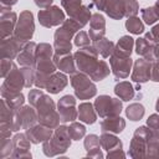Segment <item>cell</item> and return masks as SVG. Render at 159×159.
<instances>
[{"label": "cell", "instance_id": "obj_45", "mask_svg": "<svg viewBox=\"0 0 159 159\" xmlns=\"http://www.w3.org/2000/svg\"><path fill=\"white\" fill-rule=\"evenodd\" d=\"M14 66V62L12 60H9V58H1V62H0V70H1V77L5 78L7 76V73L11 71Z\"/></svg>", "mask_w": 159, "mask_h": 159}, {"label": "cell", "instance_id": "obj_7", "mask_svg": "<svg viewBox=\"0 0 159 159\" xmlns=\"http://www.w3.org/2000/svg\"><path fill=\"white\" fill-rule=\"evenodd\" d=\"M152 133V129L148 125L138 127L134 130L133 138L129 144V157L134 159L147 158V142Z\"/></svg>", "mask_w": 159, "mask_h": 159}, {"label": "cell", "instance_id": "obj_47", "mask_svg": "<svg viewBox=\"0 0 159 159\" xmlns=\"http://www.w3.org/2000/svg\"><path fill=\"white\" fill-rule=\"evenodd\" d=\"M147 125L150 129H153V130H155V132L159 133V113L150 114L148 117V119H147Z\"/></svg>", "mask_w": 159, "mask_h": 159}, {"label": "cell", "instance_id": "obj_34", "mask_svg": "<svg viewBox=\"0 0 159 159\" xmlns=\"http://www.w3.org/2000/svg\"><path fill=\"white\" fill-rule=\"evenodd\" d=\"M1 97L14 109L20 108L25 102V96L22 92H1Z\"/></svg>", "mask_w": 159, "mask_h": 159}, {"label": "cell", "instance_id": "obj_51", "mask_svg": "<svg viewBox=\"0 0 159 159\" xmlns=\"http://www.w3.org/2000/svg\"><path fill=\"white\" fill-rule=\"evenodd\" d=\"M106 1L107 0H92L93 5L99 10V11H104V6H106Z\"/></svg>", "mask_w": 159, "mask_h": 159}, {"label": "cell", "instance_id": "obj_29", "mask_svg": "<svg viewBox=\"0 0 159 159\" xmlns=\"http://www.w3.org/2000/svg\"><path fill=\"white\" fill-rule=\"evenodd\" d=\"M78 118L86 124H93L97 120V112L91 102H82L78 106Z\"/></svg>", "mask_w": 159, "mask_h": 159}, {"label": "cell", "instance_id": "obj_52", "mask_svg": "<svg viewBox=\"0 0 159 159\" xmlns=\"http://www.w3.org/2000/svg\"><path fill=\"white\" fill-rule=\"evenodd\" d=\"M17 2V0H0V4L1 6L4 7H11L12 5H15Z\"/></svg>", "mask_w": 159, "mask_h": 159}, {"label": "cell", "instance_id": "obj_36", "mask_svg": "<svg viewBox=\"0 0 159 159\" xmlns=\"http://www.w3.org/2000/svg\"><path fill=\"white\" fill-rule=\"evenodd\" d=\"M144 113H145V109H144L143 104H140V103H132V104H129L125 108V116H127V118H129L133 122L140 120L143 118Z\"/></svg>", "mask_w": 159, "mask_h": 159}, {"label": "cell", "instance_id": "obj_22", "mask_svg": "<svg viewBox=\"0 0 159 159\" xmlns=\"http://www.w3.org/2000/svg\"><path fill=\"white\" fill-rule=\"evenodd\" d=\"M106 34V20L103 17V15H101L99 12L92 14L91 20H89V37L91 40L98 41L102 37H104Z\"/></svg>", "mask_w": 159, "mask_h": 159}, {"label": "cell", "instance_id": "obj_23", "mask_svg": "<svg viewBox=\"0 0 159 159\" xmlns=\"http://www.w3.org/2000/svg\"><path fill=\"white\" fill-rule=\"evenodd\" d=\"M57 70H60L61 72H65V73H75L76 72V61H75V57L71 52L68 53H55L53 57H52Z\"/></svg>", "mask_w": 159, "mask_h": 159}, {"label": "cell", "instance_id": "obj_55", "mask_svg": "<svg viewBox=\"0 0 159 159\" xmlns=\"http://www.w3.org/2000/svg\"><path fill=\"white\" fill-rule=\"evenodd\" d=\"M155 111L159 113V97H158V99H157V103H155Z\"/></svg>", "mask_w": 159, "mask_h": 159}, {"label": "cell", "instance_id": "obj_49", "mask_svg": "<svg viewBox=\"0 0 159 159\" xmlns=\"http://www.w3.org/2000/svg\"><path fill=\"white\" fill-rule=\"evenodd\" d=\"M107 158H125V153L123 152V148H117L108 152Z\"/></svg>", "mask_w": 159, "mask_h": 159}, {"label": "cell", "instance_id": "obj_12", "mask_svg": "<svg viewBox=\"0 0 159 159\" xmlns=\"http://www.w3.org/2000/svg\"><path fill=\"white\" fill-rule=\"evenodd\" d=\"M39 22L43 27H53V26H60L63 24L65 19V12L56 5H52L47 9H42L37 14Z\"/></svg>", "mask_w": 159, "mask_h": 159}, {"label": "cell", "instance_id": "obj_24", "mask_svg": "<svg viewBox=\"0 0 159 159\" xmlns=\"http://www.w3.org/2000/svg\"><path fill=\"white\" fill-rule=\"evenodd\" d=\"M67 83H68V78H67L66 73L65 72H61V71H58V72L56 71L48 78L45 89L48 93H51V94H57V93H60L61 91H63L66 88Z\"/></svg>", "mask_w": 159, "mask_h": 159}, {"label": "cell", "instance_id": "obj_3", "mask_svg": "<svg viewBox=\"0 0 159 159\" xmlns=\"http://www.w3.org/2000/svg\"><path fill=\"white\" fill-rule=\"evenodd\" d=\"M82 29V26L72 20H65L63 24L55 31L53 35V50L55 53H68L72 50L71 40Z\"/></svg>", "mask_w": 159, "mask_h": 159}, {"label": "cell", "instance_id": "obj_44", "mask_svg": "<svg viewBox=\"0 0 159 159\" xmlns=\"http://www.w3.org/2000/svg\"><path fill=\"white\" fill-rule=\"evenodd\" d=\"M125 4V16L127 17H133L137 16L139 11V4L137 0H124Z\"/></svg>", "mask_w": 159, "mask_h": 159}, {"label": "cell", "instance_id": "obj_39", "mask_svg": "<svg viewBox=\"0 0 159 159\" xmlns=\"http://www.w3.org/2000/svg\"><path fill=\"white\" fill-rule=\"evenodd\" d=\"M142 12V19L144 20L145 24L148 25H153L154 22H157L159 20V14L158 11L155 10L154 5L153 6H149V7H144L140 10Z\"/></svg>", "mask_w": 159, "mask_h": 159}, {"label": "cell", "instance_id": "obj_25", "mask_svg": "<svg viewBox=\"0 0 159 159\" xmlns=\"http://www.w3.org/2000/svg\"><path fill=\"white\" fill-rule=\"evenodd\" d=\"M124 128H125V120L119 116L107 117V118H103V120L101 122V132L102 133L118 134V133L123 132Z\"/></svg>", "mask_w": 159, "mask_h": 159}, {"label": "cell", "instance_id": "obj_28", "mask_svg": "<svg viewBox=\"0 0 159 159\" xmlns=\"http://www.w3.org/2000/svg\"><path fill=\"white\" fill-rule=\"evenodd\" d=\"M154 47H155V43L148 41L145 37H139L135 40V52L150 62H153L155 60Z\"/></svg>", "mask_w": 159, "mask_h": 159}, {"label": "cell", "instance_id": "obj_48", "mask_svg": "<svg viewBox=\"0 0 159 159\" xmlns=\"http://www.w3.org/2000/svg\"><path fill=\"white\" fill-rule=\"evenodd\" d=\"M150 80L153 82H159V60H154L152 62V75Z\"/></svg>", "mask_w": 159, "mask_h": 159}, {"label": "cell", "instance_id": "obj_10", "mask_svg": "<svg viewBox=\"0 0 159 159\" xmlns=\"http://www.w3.org/2000/svg\"><path fill=\"white\" fill-rule=\"evenodd\" d=\"M39 122L37 112L35 107L31 104L29 106H21L20 108L15 109V118L12 124V132H19L20 129H27L32 125H35Z\"/></svg>", "mask_w": 159, "mask_h": 159}, {"label": "cell", "instance_id": "obj_19", "mask_svg": "<svg viewBox=\"0 0 159 159\" xmlns=\"http://www.w3.org/2000/svg\"><path fill=\"white\" fill-rule=\"evenodd\" d=\"M152 75V62L145 58H138L133 63L132 80L137 83H144L150 80Z\"/></svg>", "mask_w": 159, "mask_h": 159}, {"label": "cell", "instance_id": "obj_35", "mask_svg": "<svg viewBox=\"0 0 159 159\" xmlns=\"http://www.w3.org/2000/svg\"><path fill=\"white\" fill-rule=\"evenodd\" d=\"M159 157V133L152 129V133L147 142V158Z\"/></svg>", "mask_w": 159, "mask_h": 159}, {"label": "cell", "instance_id": "obj_42", "mask_svg": "<svg viewBox=\"0 0 159 159\" xmlns=\"http://www.w3.org/2000/svg\"><path fill=\"white\" fill-rule=\"evenodd\" d=\"M24 77H25V84L26 88H30L35 84V77H36V70L35 67H22L21 68Z\"/></svg>", "mask_w": 159, "mask_h": 159}, {"label": "cell", "instance_id": "obj_53", "mask_svg": "<svg viewBox=\"0 0 159 159\" xmlns=\"http://www.w3.org/2000/svg\"><path fill=\"white\" fill-rule=\"evenodd\" d=\"M154 56H155V60H159V43H155V47H154Z\"/></svg>", "mask_w": 159, "mask_h": 159}, {"label": "cell", "instance_id": "obj_6", "mask_svg": "<svg viewBox=\"0 0 159 159\" xmlns=\"http://www.w3.org/2000/svg\"><path fill=\"white\" fill-rule=\"evenodd\" d=\"M70 82L73 87L75 96L78 99H89L97 93L96 84L92 82L91 77L83 72L76 71L75 73H72L70 77Z\"/></svg>", "mask_w": 159, "mask_h": 159}, {"label": "cell", "instance_id": "obj_5", "mask_svg": "<svg viewBox=\"0 0 159 159\" xmlns=\"http://www.w3.org/2000/svg\"><path fill=\"white\" fill-rule=\"evenodd\" d=\"M73 57L76 61L77 70L80 72L86 73L89 77H92V75L96 72L101 62V60H98V52L93 46L78 48L73 53Z\"/></svg>", "mask_w": 159, "mask_h": 159}, {"label": "cell", "instance_id": "obj_11", "mask_svg": "<svg viewBox=\"0 0 159 159\" xmlns=\"http://www.w3.org/2000/svg\"><path fill=\"white\" fill-rule=\"evenodd\" d=\"M34 32H35V22H34L32 12L29 10L20 12V16L17 19V24L14 31V36L20 39L24 42H27L32 39Z\"/></svg>", "mask_w": 159, "mask_h": 159}, {"label": "cell", "instance_id": "obj_30", "mask_svg": "<svg viewBox=\"0 0 159 159\" xmlns=\"http://www.w3.org/2000/svg\"><path fill=\"white\" fill-rule=\"evenodd\" d=\"M114 93L119 99L125 101V102H129L130 99L134 98V88L132 83L128 81H122L117 83L114 87Z\"/></svg>", "mask_w": 159, "mask_h": 159}, {"label": "cell", "instance_id": "obj_38", "mask_svg": "<svg viewBox=\"0 0 159 159\" xmlns=\"http://www.w3.org/2000/svg\"><path fill=\"white\" fill-rule=\"evenodd\" d=\"M68 133H70L72 140H80L86 135V127L81 123L72 122L68 127Z\"/></svg>", "mask_w": 159, "mask_h": 159}, {"label": "cell", "instance_id": "obj_27", "mask_svg": "<svg viewBox=\"0 0 159 159\" xmlns=\"http://www.w3.org/2000/svg\"><path fill=\"white\" fill-rule=\"evenodd\" d=\"M104 12L113 20L123 19L125 16L124 0H107L104 6Z\"/></svg>", "mask_w": 159, "mask_h": 159}, {"label": "cell", "instance_id": "obj_4", "mask_svg": "<svg viewBox=\"0 0 159 159\" xmlns=\"http://www.w3.org/2000/svg\"><path fill=\"white\" fill-rule=\"evenodd\" d=\"M71 135L68 133V127L58 125L55 128L52 137L42 143V152L46 157H55L65 154L71 147Z\"/></svg>", "mask_w": 159, "mask_h": 159}, {"label": "cell", "instance_id": "obj_26", "mask_svg": "<svg viewBox=\"0 0 159 159\" xmlns=\"http://www.w3.org/2000/svg\"><path fill=\"white\" fill-rule=\"evenodd\" d=\"M84 149L87 152V158H97V159H102L104 158L102 149H101V140L99 137L96 134H88L84 138L83 142Z\"/></svg>", "mask_w": 159, "mask_h": 159}, {"label": "cell", "instance_id": "obj_43", "mask_svg": "<svg viewBox=\"0 0 159 159\" xmlns=\"http://www.w3.org/2000/svg\"><path fill=\"white\" fill-rule=\"evenodd\" d=\"M89 43H91V37L86 31H80L75 35V45L78 48L87 47V46H89Z\"/></svg>", "mask_w": 159, "mask_h": 159}, {"label": "cell", "instance_id": "obj_46", "mask_svg": "<svg viewBox=\"0 0 159 159\" xmlns=\"http://www.w3.org/2000/svg\"><path fill=\"white\" fill-rule=\"evenodd\" d=\"M148 41L153 42V43H159V24H157L155 26H153V29L145 34L144 36Z\"/></svg>", "mask_w": 159, "mask_h": 159}, {"label": "cell", "instance_id": "obj_40", "mask_svg": "<svg viewBox=\"0 0 159 159\" xmlns=\"http://www.w3.org/2000/svg\"><path fill=\"white\" fill-rule=\"evenodd\" d=\"M109 71H111V70H109V66L107 65V62L103 61V60H101L99 66H98V68L96 70V72L92 75L91 80H92V81H96V82H99V81L104 80V78L109 75Z\"/></svg>", "mask_w": 159, "mask_h": 159}, {"label": "cell", "instance_id": "obj_9", "mask_svg": "<svg viewBox=\"0 0 159 159\" xmlns=\"http://www.w3.org/2000/svg\"><path fill=\"white\" fill-rule=\"evenodd\" d=\"M61 5L70 19L77 21L82 27L91 20V10L88 6L83 5L82 0H61Z\"/></svg>", "mask_w": 159, "mask_h": 159}, {"label": "cell", "instance_id": "obj_14", "mask_svg": "<svg viewBox=\"0 0 159 159\" xmlns=\"http://www.w3.org/2000/svg\"><path fill=\"white\" fill-rule=\"evenodd\" d=\"M57 111L60 113L62 123L75 122V119L78 117V109L76 108V98L71 94L61 97L57 102Z\"/></svg>", "mask_w": 159, "mask_h": 159}, {"label": "cell", "instance_id": "obj_54", "mask_svg": "<svg viewBox=\"0 0 159 159\" xmlns=\"http://www.w3.org/2000/svg\"><path fill=\"white\" fill-rule=\"evenodd\" d=\"M154 7H155V10H157L158 14H159V0H157V2L154 4Z\"/></svg>", "mask_w": 159, "mask_h": 159}, {"label": "cell", "instance_id": "obj_41", "mask_svg": "<svg viewBox=\"0 0 159 159\" xmlns=\"http://www.w3.org/2000/svg\"><path fill=\"white\" fill-rule=\"evenodd\" d=\"M12 153V139L10 138H0V158L5 159L11 157Z\"/></svg>", "mask_w": 159, "mask_h": 159}, {"label": "cell", "instance_id": "obj_15", "mask_svg": "<svg viewBox=\"0 0 159 159\" xmlns=\"http://www.w3.org/2000/svg\"><path fill=\"white\" fill-rule=\"evenodd\" d=\"M22 88H26L24 73L14 63L11 71L4 78V82L1 84V92H21Z\"/></svg>", "mask_w": 159, "mask_h": 159}, {"label": "cell", "instance_id": "obj_8", "mask_svg": "<svg viewBox=\"0 0 159 159\" xmlns=\"http://www.w3.org/2000/svg\"><path fill=\"white\" fill-rule=\"evenodd\" d=\"M93 106H94V109H96L97 114L101 118L119 116L120 112H122V108H123L122 99L113 98V97H109L107 94L98 96L94 99Z\"/></svg>", "mask_w": 159, "mask_h": 159}, {"label": "cell", "instance_id": "obj_18", "mask_svg": "<svg viewBox=\"0 0 159 159\" xmlns=\"http://www.w3.org/2000/svg\"><path fill=\"white\" fill-rule=\"evenodd\" d=\"M30 139L25 133H17L12 137V153L11 158H26L31 159L32 154L30 152Z\"/></svg>", "mask_w": 159, "mask_h": 159}, {"label": "cell", "instance_id": "obj_50", "mask_svg": "<svg viewBox=\"0 0 159 159\" xmlns=\"http://www.w3.org/2000/svg\"><path fill=\"white\" fill-rule=\"evenodd\" d=\"M36 6H39L40 9H47L50 6H52L53 0H34Z\"/></svg>", "mask_w": 159, "mask_h": 159}, {"label": "cell", "instance_id": "obj_33", "mask_svg": "<svg viewBox=\"0 0 159 159\" xmlns=\"http://www.w3.org/2000/svg\"><path fill=\"white\" fill-rule=\"evenodd\" d=\"M99 140H101V147L107 153L117 148H123V143L116 135H113V133H102Z\"/></svg>", "mask_w": 159, "mask_h": 159}, {"label": "cell", "instance_id": "obj_20", "mask_svg": "<svg viewBox=\"0 0 159 159\" xmlns=\"http://www.w3.org/2000/svg\"><path fill=\"white\" fill-rule=\"evenodd\" d=\"M25 134L27 135V138L30 139V142L32 144H40V143L48 140L52 137L53 129L39 123V124H35V125L27 128L25 130Z\"/></svg>", "mask_w": 159, "mask_h": 159}, {"label": "cell", "instance_id": "obj_32", "mask_svg": "<svg viewBox=\"0 0 159 159\" xmlns=\"http://www.w3.org/2000/svg\"><path fill=\"white\" fill-rule=\"evenodd\" d=\"M93 47L97 50L98 55H101V56L104 57V58H108V57H111V55L113 53L116 45H114V42H112L111 40H108V39H106V37H102L101 40L93 42Z\"/></svg>", "mask_w": 159, "mask_h": 159}, {"label": "cell", "instance_id": "obj_17", "mask_svg": "<svg viewBox=\"0 0 159 159\" xmlns=\"http://www.w3.org/2000/svg\"><path fill=\"white\" fill-rule=\"evenodd\" d=\"M26 42L21 41L20 39L15 37L14 35L6 39L1 40V46H0V52H1V58H9V60H15L17 55L21 52L24 45Z\"/></svg>", "mask_w": 159, "mask_h": 159}, {"label": "cell", "instance_id": "obj_16", "mask_svg": "<svg viewBox=\"0 0 159 159\" xmlns=\"http://www.w3.org/2000/svg\"><path fill=\"white\" fill-rule=\"evenodd\" d=\"M17 24L16 12L11 11V7H0V34L1 40L14 35L15 27Z\"/></svg>", "mask_w": 159, "mask_h": 159}, {"label": "cell", "instance_id": "obj_31", "mask_svg": "<svg viewBox=\"0 0 159 159\" xmlns=\"http://www.w3.org/2000/svg\"><path fill=\"white\" fill-rule=\"evenodd\" d=\"M135 42H134V39H132L130 36H122L118 42L116 43V47H114V51L118 55H123V56H130L132 52H133V47H134Z\"/></svg>", "mask_w": 159, "mask_h": 159}, {"label": "cell", "instance_id": "obj_21", "mask_svg": "<svg viewBox=\"0 0 159 159\" xmlns=\"http://www.w3.org/2000/svg\"><path fill=\"white\" fill-rule=\"evenodd\" d=\"M36 47L37 43L34 41H27L21 52L17 55L16 61L22 67H35L36 66Z\"/></svg>", "mask_w": 159, "mask_h": 159}, {"label": "cell", "instance_id": "obj_2", "mask_svg": "<svg viewBox=\"0 0 159 159\" xmlns=\"http://www.w3.org/2000/svg\"><path fill=\"white\" fill-rule=\"evenodd\" d=\"M53 47L50 43L41 42L36 47V77H35V86L36 88L45 89L48 78L56 72L57 67L52 60Z\"/></svg>", "mask_w": 159, "mask_h": 159}, {"label": "cell", "instance_id": "obj_1", "mask_svg": "<svg viewBox=\"0 0 159 159\" xmlns=\"http://www.w3.org/2000/svg\"><path fill=\"white\" fill-rule=\"evenodd\" d=\"M29 103L35 107L37 112L39 123L55 129L60 125V113L57 111V107L53 102V99L42 92V89L36 88L31 89L29 92Z\"/></svg>", "mask_w": 159, "mask_h": 159}, {"label": "cell", "instance_id": "obj_37", "mask_svg": "<svg viewBox=\"0 0 159 159\" xmlns=\"http://www.w3.org/2000/svg\"><path fill=\"white\" fill-rule=\"evenodd\" d=\"M125 29L133 35H139V34L144 32V24L137 16L128 17L125 21Z\"/></svg>", "mask_w": 159, "mask_h": 159}, {"label": "cell", "instance_id": "obj_13", "mask_svg": "<svg viewBox=\"0 0 159 159\" xmlns=\"http://www.w3.org/2000/svg\"><path fill=\"white\" fill-rule=\"evenodd\" d=\"M109 65L114 77L123 80L129 76V72L133 66V60L130 58V56H123L113 52L109 57Z\"/></svg>", "mask_w": 159, "mask_h": 159}]
</instances>
